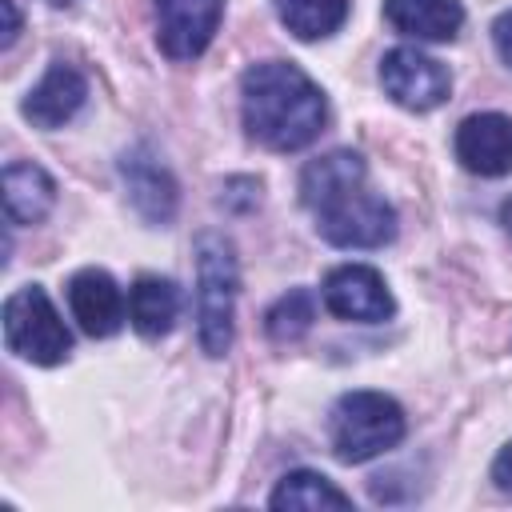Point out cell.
<instances>
[{
    "label": "cell",
    "instance_id": "603a6c76",
    "mask_svg": "<svg viewBox=\"0 0 512 512\" xmlns=\"http://www.w3.org/2000/svg\"><path fill=\"white\" fill-rule=\"evenodd\" d=\"M48 4H52V8H72L76 0H48Z\"/></svg>",
    "mask_w": 512,
    "mask_h": 512
},
{
    "label": "cell",
    "instance_id": "7402d4cb",
    "mask_svg": "<svg viewBox=\"0 0 512 512\" xmlns=\"http://www.w3.org/2000/svg\"><path fill=\"white\" fill-rule=\"evenodd\" d=\"M500 220H504V228L512 232V200H504V208H500Z\"/></svg>",
    "mask_w": 512,
    "mask_h": 512
},
{
    "label": "cell",
    "instance_id": "3957f363",
    "mask_svg": "<svg viewBox=\"0 0 512 512\" xmlns=\"http://www.w3.org/2000/svg\"><path fill=\"white\" fill-rule=\"evenodd\" d=\"M240 264L236 248L220 232L196 236V336L208 356H224L236 336Z\"/></svg>",
    "mask_w": 512,
    "mask_h": 512
},
{
    "label": "cell",
    "instance_id": "5b68a950",
    "mask_svg": "<svg viewBox=\"0 0 512 512\" xmlns=\"http://www.w3.org/2000/svg\"><path fill=\"white\" fill-rule=\"evenodd\" d=\"M4 344L28 364H64L72 352V332L52 308L40 284H24L4 300Z\"/></svg>",
    "mask_w": 512,
    "mask_h": 512
},
{
    "label": "cell",
    "instance_id": "7a4b0ae2",
    "mask_svg": "<svg viewBox=\"0 0 512 512\" xmlns=\"http://www.w3.org/2000/svg\"><path fill=\"white\" fill-rule=\"evenodd\" d=\"M240 116L256 144L272 152H296L324 132L328 100L304 68L288 60H264L240 76Z\"/></svg>",
    "mask_w": 512,
    "mask_h": 512
},
{
    "label": "cell",
    "instance_id": "2e32d148",
    "mask_svg": "<svg viewBox=\"0 0 512 512\" xmlns=\"http://www.w3.org/2000/svg\"><path fill=\"white\" fill-rule=\"evenodd\" d=\"M272 8L296 40H324L348 16V0H272Z\"/></svg>",
    "mask_w": 512,
    "mask_h": 512
},
{
    "label": "cell",
    "instance_id": "9a60e30c",
    "mask_svg": "<svg viewBox=\"0 0 512 512\" xmlns=\"http://www.w3.org/2000/svg\"><path fill=\"white\" fill-rule=\"evenodd\" d=\"M180 316V288L164 276H140L132 288H128V320L140 336L148 340H160L172 332Z\"/></svg>",
    "mask_w": 512,
    "mask_h": 512
},
{
    "label": "cell",
    "instance_id": "8fae6325",
    "mask_svg": "<svg viewBox=\"0 0 512 512\" xmlns=\"http://www.w3.org/2000/svg\"><path fill=\"white\" fill-rule=\"evenodd\" d=\"M68 308L88 336H112L124 324V296L104 268H80L68 280Z\"/></svg>",
    "mask_w": 512,
    "mask_h": 512
},
{
    "label": "cell",
    "instance_id": "d6986e66",
    "mask_svg": "<svg viewBox=\"0 0 512 512\" xmlns=\"http://www.w3.org/2000/svg\"><path fill=\"white\" fill-rule=\"evenodd\" d=\"M492 44L500 52V60L512 68V12H500L496 24H492Z\"/></svg>",
    "mask_w": 512,
    "mask_h": 512
},
{
    "label": "cell",
    "instance_id": "277c9868",
    "mask_svg": "<svg viewBox=\"0 0 512 512\" xmlns=\"http://www.w3.org/2000/svg\"><path fill=\"white\" fill-rule=\"evenodd\" d=\"M400 440L404 408L384 392H344L328 412V444L344 464H364Z\"/></svg>",
    "mask_w": 512,
    "mask_h": 512
},
{
    "label": "cell",
    "instance_id": "6da1fadb",
    "mask_svg": "<svg viewBox=\"0 0 512 512\" xmlns=\"http://www.w3.org/2000/svg\"><path fill=\"white\" fill-rule=\"evenodd\" d=\"M300 204L336 248H380L396 236V212L368 188V164L352 148L324 152L300 172Z\"/></svg>",
    "mask_w": 512,
    "mask_h": 512
},
{
    "label": "cell",
    "instance_id": "8992f818",
    "mask_svg": "<svg viewBox=\"0 0 512 512\" xmlns=\"http://www.w3.org/2000/svg\"><path fill=\"white\" fill-rule=\"evenodd\" d=\"M380 84L408 112H432L452 92L448 68L436 56H428L420 48H408V44L384 52V60H380Z\"/></svg>",
    "mask_w": 512,
    "mask_h": 512
},
{
    "label": "cell",
    "instance_id": "7c38bea8",
    "mask_svg": "<svg viewBox=\"0 0 512 512\" xmlns=\"http://www.w3.org/2000/svg\"><path fill=\"white\" fill-rule=\"evenodd\" d=\"M120 176L128 184V200L132 208L148 220V224H168L176 216V180L172 172L152 160L144 148H132L120 156Z\"/></svg>",
    "mask_w": 512,
    "mask_h": 512
},
{
    "label": "cell",
    "instance_id": "44dd1931",
    "mask_svg": "<svg viewBox=\"0 0 512 512\" xmlns=\"http://www.w3.org/2000/svg\"><path fill=\"white\" fill-rule=\"evenodd\" d=\"M0 8H4V40H0V44L8 48V44L16 40V28H20V20H16V4H12V0H0Z\"/></svg>",
    "mask_w": 512,
    "mask_h": 512
},
{
    "label": "cell",
    "instance_id": "9c48e42d",
    "mask_svg": "<svg viewBox=\"0 0 512 512\" xmlns=\"http://www.w3.org/2000/svg\"><path fill=\"white\" fill-rule=\"evenodd\" d=\"M456 160L476 176L512 172V120L504 112H476L456 128Z\"/></svg>",
    "mask_w": 512,
    "mask_h": 512
},
{
    "label": "cell",
    "instance_id": "4fadbf2b",
    "mask_svg": "<svg viewBox=\"0 0 512 512\" xmlns=\"http://www.w3.org/2000/svg\"><path fill=\"white\" fill-rule=\"evenodd\" d=\"M56 208V180L32 164V160H12L4 168V212L12 224H40Z\"/></svg>",
    "mask_w": 512,
    "mask_h": 512
},
{
    "label": "cell",
    "instance_id": "ac0fdd59",
    "mask_svg": "<svg viewBox=\"0 0 512 512\" xmlns=\"http://www.w3.org/2000/svg\"><path fill=\"white\" fill-rule=\"evenodd\" d=\"M312 320H316V296H312L308 288H292V292H284V296L268 308L264 332H268L276 344H292V340H300V336L312 328Z\"/></svg>",
    "mask_w": 512,
    "mask_h": 512
},
{
    "label": "cell",
    "instance_id": "52a82bcc",
    "mask_svg": "<svg viewBox=\"0 0 512 512\" xmlns=\"http://www.w3.org/2000/svg\"><path fill=\"white\" fill-rule=\"evenodd\" d=\"M324 308L340 320H356V324H380L392 316V292L384 284V276L368 264H340L324 276Z\"/></svg>",
    "mask_w": 512,
    "mask_h": 512
},
{
    "label": "cell",
    "instance_id": "e0dca14e",
    "mask_svg": "<svg viewBox=\"0 0 512 512\" xmlns=\"http://www.w3.org/2000/svg\"><path fill=\"white\" fill-rule=\"evenodd\" d=\"M268 504H272V508H352V496L340 492L328 476L300 468V472H288V476L272 488Z\"/></svg>",
    "mask_w": 512,
    "mask_h": 512
},
{
    "label": "cell",
    "instance_id": "ba28073f",
    "mask_svg": "<svg viewBox=\"0 0 512 512\" xmlns=\"http://www.w3.org/2000/svg\"><path fill=\"white\" fill-rule=\"evenodd\" d=\"M156 4V44L172 60H196L224 16V0H152Z\"/></svg>",
    "mask_w": 512,
    "mask_h": 512
},
{
    "label": "cell",
    "instance_id": "ffe728a7",
    "mask_svg": "<svg viewBox=\"0 0 512 512\" xmlns=\"http://www.w3.org/2000/svg\"><path fill=\"white\" fill-rule=\"evenodd\" d=\"M492 484L512 496V440H508V444L496 452V460H492Z\"/></svg>",
    "mask_w": 512,
    "mask_h": 512
},
{
    "label": "cell",
    "instance_id": "5bb4252c",
    "mask_svg": "<svg viewBox=\"0 0 512 512\" xmlns=\"http://www.w3.org/2000/svg\"><path fill=\"white\" fill-rule=\"evenodd\" d=\"M384 20L412 40H452L464 24L460 0H384Z\"/></svg>",
    "mask_w": 512,
    "mask_h": 512
},
{
    "label": "cell",
    "instance_id": "30bf717a",
    "mask_svg": "<svg viewBox=\"0 0 512 512\" xmlns=\"http://www.w3.org/2000/svg\"><path fill=\"white\" fill-rule=\"evenodd\" d=\"M84 96H88V80L80 68L64 64V60H52L48 72L40 76V84L24 96L20 112L36 124V128H60L68 124L80 108H84Z\"/></svg>",
    "mask_w": 512,
    "mask_h": 512
}]
</instances>
